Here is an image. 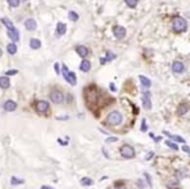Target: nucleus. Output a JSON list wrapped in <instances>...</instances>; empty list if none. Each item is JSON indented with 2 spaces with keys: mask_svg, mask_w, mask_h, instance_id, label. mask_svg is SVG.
Instances as JSON below:
<instances>
[{
  "mask_svg": "<svg viewBox=\"0 0 190 189\" xmlns=\"http://www.w3.org/2000/svg\"><path fill=\"white\" fill-rule=\"evenodd\" d=\"M172 30L175 31L176 34H181V33H185L187 30V22L184 17L181 16H175L172 19Z\"/></svg>",
  "mask_w": 190,
  "mask_h": 189,
  "instance_id": "nucleus-1",
  "label": "nucleus"
},
{
  "mask_svg": "<svg viewBox=\"0 0 190 189\" xmlns=\"http://www.w3.org/2000/svg\"><path fill=\"white\" fill-rule=\"evenodd\" d=\"M124 118H123V114L119 111H112L108 114L107 116V123L110 125H113V127H116V125H120L121 123H123Z\"/></svg>",
  "mask_w": 190,
  "mask_h": 189,
  "instance_id": "nucleus-2",
  "label": "nucleus"
},
{
  "mask_svg": "<svg viewBox=\"0 0 190 189\" xmlns=\"http://www.w3.org/2000/svg\"><path fill=\"white\" fill-rule=\"evenodd\" d=\"M120 154H121V157L125 159H133L135 157V150L133 146L125 143V145H123L120 147Z\"/></svg>",
  "mask_w": 190,
  "mask_h": 189,
  "instance_id": "nucleus-3",
  "label": "nucleus"
},
{
  "mask_svg": "<svg viewBox=\"0 0 190 189\" xmlns=\"http://www.w3.org/2000/svg\"><path fill=\"white\" fill-rule=\"evenodd\" d=\"M63 76H64V80L67 81L68 84H71L72 86H74V85L77 84V76L74 72H71L69 69L67 68V65H63Z\"/></svg>",
  "mask_w": 190,
  "mask_h": 189,
  "instance_id": "nucleus-4",
  "label": "nucleus"
},
{
  "mask_svg": "<svg viewBox=\"0 0 190 189\" xmlns=\"http://www.w3.org/2000/svg\"><path fill=\"white\" fill-rule=\"evenodd\" d=\"M49 99L51 102L55 103V104H61L64 102V94H63L61 90L53 89L51 93H49Z\"/></svg>",
  "mask_w": 190,
  "mask_h": 189,
  "instance_id": "nucleus-5",
  "label": "nucleus"
},
{
  "mask_svg": "<svg viewBox=\"0 0 190 189\" xmlns=\"http://www.w3.org/2000/svg\"><path fill=\"white\" fill-rule=\"evenodd\" d=\"M185 71V64L180 60H175L172 63V72L176 73V75H181L182 72Z\"/></svg>",
  "mask_w": 190,
  "mask_h": 189,
  "instance_id": "nucleus-6",
  "label": "nucleus"
},
{
  "mask_svg": "<svg viewBox=\"0 0 190 189\" xmlns=\"http://www.w3.org/2000/svg\"><path fill=\"white\" fill-rule=\"evenodd\" d=\"M49 108V104L47 100H38L37 103H35V110H37V112H39V114H46L47 111H48Z\"/></svg>",
  "mask_w": 190,
  "mask_h": 189,
  "instance_id": "nucleus-7",
  "label": "nucleus"
},
{
  "mask_svg": "<svg viewBox=\"0 0 190 189\" xmlns=\"http://www.w3.org/2000/svg\"><path fill=\"white\" fill-rule=\"evenodd\" d=\"M112 33H113V35H115V38H116V39H123V38H125V35H126L125 28H123V26H119V25L113 26V29H112Z\"/></svg>",
  "mask_w": 190,
  "mask_h": 189,
  "instance_id": "nucleus-8",
  "label": "nucleus"
},
{
  "mask_svg": "<svg viewBox=\"0 0 190 189\" xmlns=\"http://www.w3.org/2000/svg\"><path fill=\"white\" fill-rule=\"evenodd\" d=\"M151 94L148 91H143V95H142V104L146 110H151L152 104H151V99H150Z\"/></svg>",
  "mask_w": 190,
  "mask_h": 189,
  "instance_id": "nucleus-9",
  "label": "nucleus"
},
{
  "mask_svg": "<svg viewBox=\"0 0 190 189\" xmlns=\"http://www.w3.org/2000/svg\"><path fill=\"white\" fill-rule=\"evenodd\" d=\"M76 52L78 56H81V57H83L85 59L86 56L89 55V48L86 46H83V44H78V46L76 47Z\"/></svg>",
  "mask_w": 190,
  "mask_h": 189,
  "instance_id": "nucleus-10",
  "label": "nucleus"
},
{
  "mask_svg": "<svg viewBox=\"0 0 190 189\" xmlns=\"http://www.w3.org/2000/svg\"><path fill=\"white\" fill-rule=\"evenodd\" d=\"M3 108L7 112H13L16 111V108H17V103L15 102V100H7V102H4L3 104Z\"/></svg>",
  "mask_w": 190,
  "mask_h": 189,
  "instance_id": "nucleus-11",
  "label": "nucleus"
},
{
  "mask_svg": "<svg viewBox=\"0 0 190 189\" xmlns=\"http://www.w3.org/2000/svg\"><path fill=\"white\" fill-rule=\"evenodd\" d=\"M7 34H8V37H9L11 39H12L13 42H15V43L20 40V33H18V30H17L16 28H13V29H8Z\"/></svg>",
  "mask_w": 190,
  "mask_h": 189,
  "instance_id": "nucleus-12",
  "label": "nucleus"
},
{
  "mask_svg": "<svg viewBox=\"0 0 190 189\" xmlns=\"http://www.w3.org/2000/svg\"><path fill=\"white\" fill-rule=\"evenodd\" d=\"M25 28H26V30H29V31H34L35 29H37V21H35L34 19L25 20Z\"/></svg>",
  "mask_w": 190,
  "mask_h": 189,
  "instance_id": "nucleus-13",
  "label": "nucleus"
},
{
  "mask_svg": "<svg viewBox=\"0 0 190 189\" xmlns=\"http://www.w3.org/2000/svg\"><path fill=\"white\" fill-rule=\"evenodd\" d=\"M65 33H67V24L59 22L57 25H56V35H57V37H61Z\"/></svg>",
  "mask_w": 190,
  "mask_h": 189,
  "instance_id": "nucleus-14",
  "label": "nucleus"
},
{
  "mask_svg": "<svg viewBox=\"0 0 190 189\" xmlns=\"http://www.w3.org/2000/svg\"><path fill=\"white\" fill-rule=\"evenodd\" d=\"M9 86H11L9 78L7 77V76H1V77H0V87H1L3 90H5V89H8Z\"/></svg>",
  "mask_w": 190,
  "mask_h": 189,
  "instance_id": "nucleus-15",
  "label": "nucleus"
},
{
  "mask_svg": "<svg viewBox=\"0 0 190 189\" xmlns=\"http://www.w3.org/2000/svg\"><path fill=\"white\" fill-rule=\"evenodd\" d=\"M80 69L82 72H85V73H87V72L91 69V63L89 61V60H86L83 59L82 61H81V65H80Z\"/></svg>",
  "mask_w": 190,
  "mask_h": 189,
  "instance_id": "nucleus-16",
  "label": "nucleus"
},
{
  "mask_svg": "<svg viewBox=\"0 0 190 189\" xmlns=\"http://www.w3.org/2000/svg\"><path fill=\"white\" fill-rule=\"evenodd\" d=\"M29 44H30V48H33V50H39L40 46H42V42H40L39 39H35V38H33V39H30Z\"/></svg>",
  "mask_w": 190,
  "mask_h": 189,
  "instance_id": "nucleus-17",
  "label": "nucleus"
},
{
  "mask_svg": "<svg viewBox=\"0 0 190 189\" xmlns=\"http://www.w3.org/2000/svg\"><path fill=\"white\" fill-rule=\"evenodd\" d=\"M138 78H139V81H141V84L143 87H146V89H148V87L151 86V81L150 78H147L146 76H138Z\"/></svg>",
  "mask_w": 190,
  "mask_h": 189,
  "instance_id": "nucleus-18",
  "label": "nucleus"
},
{
  "mask_svg": "<svg viewBox=\"0 0 190 189\" xmlns=\"http://www.w3.org/2000/svg\"><path fill=\"white\" fill-rule=\"evenodd\" d=\"M187 111H189V106H187L186 103H181V104L177 107V114L178 115H185Z\"/></svg>",
  "mask_w": 190,
  "mask_h": 189,
  "instance_id": "nucleus-19",
  "label": "nucleus"
},
{
  "mask_svg": "<svg viewBox=\"0 0 190 189\" xmlns=\"http://www.w3.org/2000/svg\"><path fill=\"white\" fill-rule=\"evenodd\" d=\"M7 51H8V54H9V55H15V54L17 52V44H16L15 42L9 43L8 46H7Z\"/></svg>",
  "mask_w": 190,
  "mask_h": 189,
  "instance_id": "nucleus-20",
  "label": "nucleus"
},
{
  "mask_svg": "<svg viewBox=\"0 0 190 189\" xmlns=\"http://www.w3.org/2000/svg\"><path fill=\"white\" fill-rule=\"evenodd\" d=\"M164 134H167V136H168L171 139H173V141H177V142L185 143V139L182 138L181 136H176V134H171V133H168V132H164Z\"/></svg>",
  "mask_w": 190,
  "mask_h": 189,
  "instance_id": "nucleus-21",
  "label": "nucleus"
},
{
  "mask_svg": "<svg viewBox=\"0 0 190 189\" xmlns=\"http://www.w3.org/2000/svg\"><path fill=\"white\" fill-rule=\"evenodd\" d=\"M1 24H3L7 29H13V28H15V25L12 24V21H11L9 19H7V17H3V19H1Z\"/></svg>",
  "mask_w": 190,
  "mask_h": 189,
  "instance_id": "nucleus-22",
  "label": "nucleus"
},
{
  "mask_svg": "<svg viewBox=\"0 0 190 189\" xmlns=\"http://www.w3.org/2000/svg\"><path fill=\"white\" fill-rule=\"evenodd\" d=\"M92 183H94V181H92L90 177H82V179H81V185L82 186H90V185H92Z\"/></svg>",
  "mask_w": 190,
  "mask_h": 189,
  "instance_id": "nucleus-23",
  "label": "nucleus"
},
{
  "mask_svg": "<svg viewBox=\"0 0 190 189\" xmlns=\"http://www.w3.org/2000/svg\"><path fill=\"white\" fill-rule=\"evenodd\" d=\"M68 17H69V20H71V21H78V19H80V16L77 15L76 12H74V11H71V12L68 13Z\"/></svg>",
  "mask_w": 190,
  "mask_h": 189,
  "instance_id": "nucleus-24",
  "label": "nucleus"
},
{
  "mask_svg": "<svg viewBox=\"0 0 190 189\" xmlns=\"http://www.w3.org/2000/svg\"><path fill=\"white\" fill-rule=\"evenodd\" d=\"M11 184H12V185H20V184H24V180L17 179L16 176H12V179H11Z\"/></svg>",
  "mask_w": 190,
  "mask_h": 189,
  "instance_id": "nucleus-25",
  "label": "nucleus"
},
{
  "mask_svg": "<svg viewBox=\"0 0 190 189\" xmlns=\"http://www.w3.org/2000/svg\"><path fill=\"white\" fill-rule=\"evenodd\" d=\"M125 4L129 8H135L138 4V0H125Z\"/></svg>",
  "mask_w": 190,
  "mask_h": 189,
  "instance_id": "nucleus-26",
  "label": "nucleus"
},
{
  "mask_svg": "<svg viewBox=\"0 0 190 189\" xmlns=\"http://www.w3.org/2000/svg\"><path fill=\"white\" fill-rule=\"evenodd\" d=\"M116 59V55L113 52H111V51H107L106 52V61H111V60Z\"/></svg>",
  "mask_w": 190,
  "mask_h": 189,
  "instance_id": "nucleus-27",
  "label": "nucleus"
},
{
  "mask_svg": "<svg viewBox=\"0 0 190 189\" xmlns=\"http://www.w3.org/2000/svg\"><path fill=\"white\" fill-rule=\"evenodd\" d=\"M166 145L168 146V147H171L172 150H178V146L176 145L175 142H172L171 139H168V141H167V142H166Z\"/></svg>",
  "mask_w": 190,
  "mask_h": 189,
  "instance_id": "nucleus-28",
  "label": "nucleus"
},
{
  "mask_svg": "<svg viewBox=\"0 0 190 189\" xmlns=\"http://www.w3.org/2000/svg\"><path fill=\"white\" fill-rule=\"evenodd\" d=\"M7 1H8V4H9L11 7L17 8V7L20 5V1H21V0H7Z\"/></svg>",
  "mask_w": 190,
  "mask_h": 189,
  "instance_id": "nucleus-29",
  "label": "nucleus"
},
{
  "mask_svg": "<svg viewBox=\"0 0 190 189\" xmlns=\"http://www.w3.org/2000/svg\"><path fill=\"white\" fill-rule=\"evenodd\" d=\"M141 130L142 132H147V124H146V120H142V123H141Z\"/></svg>",
  "mask_w": 190,
  "mask_h": 189,
  "instance_id": "nucleus-30",
  "label": "nucleus"
},
{
  "mask_svg": "<svg viewBox=\"0 0 190 189\" xmlns=\"http://www.w3.org/2000/svg\"><path fill=\"white\" fill-rule=\"evenodd\" d=\"M116 141H119L117 137H108V138L106 139V142L107 143H112V142H116Z\"/></svg>",
  "mask_w": 190,
  "mask_h": 189,
  "instance_id": "nucleus-31",
  "label": "nucleus"
},
{
  "mask_svg": "<svg viewBox=\"0 0 190 189\" xmlns=\"http://www.w3.org/2000/svg\"><path fill=\"white\" fill-rule=\"evenodd\" d=\"M17 73H18V71H17V69H11V71H7L5 72L7 76H13V75H17Z\"/></svg>",
  "mask_w": 190,
  "mask_h": 189,
  "instance_id": "nucleus-32",
  "label": "nucleus"
},
{
  "mask_svg": "<svg viewBox=\"0 0 190 189\" xmlns=\"http://www.w3.org/2000/svg\"><path fill=\"white\" fill-rule=\"evenodd\" d=\"M143 175H144V177H146V180H147V184L150 185V188H151V186H152V183H151V177H150V175H148L147 172H144Z\"/></svg>",
  "mask_w": 190,
  "mask_h": 189,
  "instance_id": "nucleus-33",
  "label": "nucleus"
},
{
  "mask_svg": "<svg viewBox=\"0 0 190 189\" xmlns=\"http://www.w3.org/2000/svg\"><path fill=\"white\" fill-rule=\"evenodd\" d=\"M53 68H55V72L56 73H60V64H59V63H55V67H53Z\"/></svg>",
  "mask_w": 190,
  "mask_h": 189,
  "instance_id": "nucleus-34",
  "label": "nucleus"
},
{
  "mask_svg": "<svg viewBox=\"0 0 190 189\" xmlns=\"http://www.w3.org/2000/svg\"><path fill=\"white\" fill-rule=\"evenodd\" d=\"M152 157H154V151H150V153H147V155H146V158L144 159H146V161H150Z\"/></svg>",
  "mask_w": 190,
  "mask_h": 189,
  "instance_id": "nucleus-35",
  "label": "nucleus"
},
{
  "mask_svg": "<svg viewBox=\"0 0 190 189\" xmlns=\"http://www.w3.org/2000/svg\"><path fill=\"white\" fill-rule=\"evenodd\" d=\"M115 189H126V186L124 184H116L115 185Z\"/></svg>",
  "mask_w": 190,
  "mask_h": 189,
  "instance_id": "nucleus-36",
  "label": "nucleus"
},
{
  "mask_svg": "<svg viewBox=\"0 0 190 189\" xmlns=\"http://www.w3.org/2000/svg\"><path fill=\"white\" fill-rule=\"evenodd\" d=\"M184 175H185V172H181V171H177V177H178V179H182V177H184Z\"/></svg>",
  "mask_w": 190,
  "mask_h": 189,
  "instance_id": "nucleus-37",
  "label": "nucleus"
},
{
  "mask_svg": "<svg viewBox=\"0 0 190 189\" xmlns=\"http://www.w3.org/2000/svg\"><path fill=\"white\" fill-rule=\"evenodd\" d=\"M182 150H184L185 153H190V147H189V146H186V145L182 146Z\"/></svg>",
  "mask_w": 190,
  "mask_h": 189,
  "instance_id": "nucleus-38",
  "label": "nucleus"
},
{
  "mask_svg": "<svg viewBox=\"0 0 190 189\" xmlns=\"http://www.w3.org/2000/svg\"><path fill=\"white\" fill-rule=\"evenodd\" d=\"M57 120H68L69 119V116H59V118H56Z\"/></svg>",
  "mask_w": 190,
  "mask_h": 189,
  "instance_id": "nucleus-39",
  "label": "nucleus"
},
{
  "mask_svg": "<svg viewBox=\"0 0 190 189\" xmlns=\"http://www.w3.org/2000/svg\"><path fill=\"white\" fill-rule=\"evenodd\" d=\"M110 89H111V91H116V86H115V84H110Z\"/></svg>",
  "mask_w": 190,
  "mask_h": 189,
  "instance_id": "nucleus-40",
  "label": "nucleus"
},
{
  "mask_svg": "<svg viewBox=\"0 0 190 189\" xmlns=\"http://www.w3.org/2000/svg\"><path fill=\"white\" fill-rule=\"evenodd\" d=\"M40 189H53V188H51V186H48V185H42Z\"/></svg>",
  "mask_w": 190,
  "mask_h": 189,
  "instance_id": "nucleus-41",
  "label": "nucleus"
},
{
  "mask_svg": "<svg viewBox=\"0 0 190 189\" xmlns=\"http://www.w3.org/2000/svg\"><path fill=\"white\" fill-rule=\"evenodd\" d=\"M103 154L106 155V158H108V159H110V154H107V151H106L104 149H103Z\"/></svg>",
  "mask_w": 190,
  "mask_h": 189,
  "instance_id": "nucleus-42",
  "label": "nucleus"
},
{
  "mask_svg": "<svg viewBox=\"0 0 190 189\" xmlns=\"http://www.w3.org/2000/svg\"><path fill=\"white\" fill-rule=\"evenodd\" d=\"M3 55V51H1V48H0V56Z\"/></svg>",
  "mask_w": 190,
  "mask_h": 189,
  "instance_id": "nucleus-43",
  "label": "nucleus"
},
{
  "mask_svg": "<svg viewBox=\"0 0 190 189\" xmlns=\"http://www.w3.org/2000/svg\"><path fill=\"white\" fill-rule=\"evenodd\" d=\"M22 1H28V0H22Z\"/></svg>",
  "mask_w": 190,
  "mask_h": 189,
  "instance_id": "nucleus-44",
  "label": "nucleus"
},
{
  "mask_svg": "<svg viewBox=\"0 0 190 189\" xmlns=\"http://www.w3.org/2000/svg\"><path fill=\"white\" fill-rule=\"evenodd\" d=\"M189 154H190V153H189Z\"/></svg>",
  "mask_w": 190,
  "mask_h": 189,
  "instance_id": "nucleus-45",
  "label": "nucleus"
}]
</instances>
